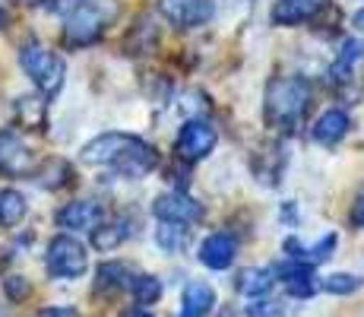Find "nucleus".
<instances>
[{
    "instance_id": "obj_26",
    "label": "nucleus",
    "mask_w": 364,
    "mask_h": 317,
    "mask_svg": "<svg viewBox=\"0 0 364 317\" xmlns=\"http://www.w3.org/2000/svg\"><path fill=\"white\" fill-rule=\"evenodd\" d=\"M250 317H279L282 314V305L279 301H257V305L247 308Z\"/></svg>"
},
{
    "instance_id": "obj_4",
    "label": "nucleus",
    "mask_w": 364,
    "mask_h": 317,
    "mask_svg": "<svg viewBox=\"0 0 364 317\" xmlns=\"http://www.w3.org/2000/svg\"><path fill=\"white\" fill-rule=\"evenodd\" d=\"M45 266L54 279H80L89 270V254L73 235H58L48 244Z\"/></svg>"
},
{
    "instance_id": "obj_17",
    "label": "nucleus",
    "mask_w": 364,
    "mask_h": 317,
    "mask_svg": "<svg viewBox=\"0 0 364 317\" xmlns=\"http://www.w3.org/2000/svg\"><path fill=\"white\" fill-rule=\"evenodd\" d=\"M130 238V219H121V222H111V225H95L92 229V248L99 251H114L117 244H124Z\"/></svg>"
},
{
    "instance_id": "obj_24",
    "label": "nucleus",
    "mask_w": 364,
    "mask_h": 317,
    "mask_svg": "<svg viewBox=\"0 0 364 317\" xmlns=\"http://www.w3.org/2000/svg\"><path fill=\"white\" fill-rule=\"evenodd\" d=\"M16 111L23 118V124H29V127H41V121H45V105L38 98H19Z\"/></svg>"
},
{
    "instance_id": "obj_1",
    "label": "nucleus",
    "mask_w": 364,
    "mask_h": 317,
    "mask_svg": "<svg viewBox=\"0 0 364 317\" xmlns=\"http://www.w3.org/2000/svg\"><path fill=\"white\" fill-rule=\"evenodd\" d=\"M51 6L64 16V41L73 48L92 45L117 16V6L111 0H54Z\"/></svg>"
},
{
    "instance_id": "obj_23",
    "label": "nucleus",
    "mask_w": 364,
    "mask_h": 317,
    "mask_svg": "<svg viewBox=\"0 0 364 317\" xmlns=\"http://www.w3.org/2000/svg\"><path fill=\"white\" fill-rule=\"evenodd\" d=\"M323 289L333 292V295H352V292L361 289V279L352 276V273H333V276L323 279Z\"/></svg>"
},
{
    "instance_id": "obj_9",
    "label": "nucleus",
    "mask_w": 364,
    "mask_h": 317,
    "mask_svg": "<svg viewBox=\"0 0 364 317\" xmlns=\"http://www.w3.org/2000/svg\"><path fill=\"white\" fill-rule=\"evenodd\" d=\"M152 209H156L159 222H171V225H193L203 219V207L193 197L184 194H162Z\"/></svg>"
},
{
    "instance_id": "obj_5",
    "label": "nucleus",
    "mask_w": 364,
    "mask_h": 317,
    "mask_svg": "<svg viewBox=\"0 0 364 317\" xmlns=\"http://www.w3.org/2000/svg\"><path fill=\"white\" fill-rule=\"evenodd\" d=\"M159 13L178 29H197L213 19V0H159Z\"/></svg>"
},
{
    "instance_id": "obj_21",
    "label": "nucleus",
    "mask_w": 364,
    "mask_h": 317,
    "mask_svg": "<svg viewBox=\"0 0 364 317\" xmlns=\"http://www.w3.org/2000/svg\"><path fill=\"white\" fill-rule=\"evenodd\" d=\"M361 58H364V45H361V41H346V48H342V58L336 61V67H333V76H336V80H348L355 61H361Z\"/></svg>"
},
{
    "instance_id": "obj_25",
    "label": "nucleus",
    "mask_w": 364,
    "mask_h": 317,
    "mask_svg": "<svg viewBox=\"0 0 364 317\" xmlns=\"http://www.w3.org/2000/svg\"><path fill=\"white\" fill-rule=\"evenodd\" d=\"M4 292L10 295L13 301H23L26 295H29V283H26L23 276H10V279H6V283H4Z\"/></svg>"
},
{
    "instance_id": "obj_31",
    "label": "nucleus",
    "mask_w": 364,
    "mask_h": 317,
    "mask_svg": "<svg viewBox=\"0 0 364 317\" xmlns=\"http://www.w3.org/2000/svg\"><path fill=\"white\" fill-rule=\"evenodd\" d=\"M26 4H38V0H26Z\"/></svg>"
},
{
    "instance_id": "obj_2",
    "label": "nucleus",
    "mask_w": 364,
    "mask_h": 317,
    "mask_svg": "<svg viewBox=\"0 0 364 317\" xmlns=\"http://www.w3.org/2000/svg\"><path fill=\"white\" fill-rule=\"evenodd\" d=\"M311 105V83L304 76H276L266 86V121L276 130H295Z\"/></svg>"
},
{
    "instance_id": "obj_6",
    "label": "nucleus",
    "mask_w": 364,
    "mask_h": 317,
    "mask_svg": "<svg viewBox=\"0 0 364 317\" xmlns=\"http://www.w3.org/2000/svg\"><path fill=\"white\" fill-rule=\"evenodd\" d=\"M35 156L16 130H0V175H32Z\"/></svg>"
},
{
    "instance_id": "obj_7",
    "label": "nucleus",
    "mask_w": 364,
    "mask_h": 317,
    "mask_svg": "<svg viewBox=\"0 0 364 317\" xmlns=\"http://www.w3.org/2000/svg\"><path fill=\"white\" fill-rule=\"evenodd\" d=\"M215 130L209 127L206 121H187L178 133V152L184 156L187 162H197V159H206L209 152L215 150Z\"/></svg>"
},
{
    "instance_id": "obj_29",
    "label": "nucleus",
    "mask_w": 364,
    "mask_h": 317,
    "mask_svg": "<svg viewBox=\"0 0 364 317\" xmlns=\"http://www.w3.org/2000/svg\"><path fill=\"white\" fill-rule=\"evenodd\" d=\"M352 26H355L358 32H364V10H358V13L352 16Z\"/></svg>"
},
{
    "instance_id": "obj_20",
    "label": "nucleus",
    "mask_w": 364,
    "mask_h": 317,
    "mask_svg": "<svg viewBox=\"0 0 364 317\" xmlns=\"http://www.w3.org/2000/svg\"><path fill=\"white\" fill-rule=\"evenodd\" d=\"M127 283V266L124 264H102L95 273V289L99 292H117Z\"/></svg>"
},
{
    "instance_id": "obj_13",
    "label": "nucleus",
    "mask_w": 364,
    "mask_h": 317,
    "mask_svg": "<svg viewBox=\"0 0 364 317\" xmlns=\"http://www.w3.org/2000/svg\"><path fill=\"white\" fill-rule=\"evenodd\" d=\"M323 0H276L272 6V23L276 26H301L311 23L320 13Z\"/></svg>"
},
{
    "instance_id": "obj_14",
    "label": "nucleus",
    "mask_w": 364,
    "mask_h": 317,
    "mask_svg": "<svg viewBox=\"0 0 364 317\" xmlns=\"http://www.w3.org/2000/svg\"><path fill=\"white\" fill-rule=\"evenodd\" d=\"M215 308V292L209 283L193 279L184 289V301H181V317H209Z\"/></svg>"
},
{
    "instance_id": "obj_12",
    "label": "nucleus",
    "mask_w": 364,
    "mask_h": 317,
    "mask_svg": "<svg viewBox=\"0 0 364 317\" xmlns=\"http://www.w3.org/2000/svg\"><path fill=\"white\" fill-rule=\"evenodd\" d=\"M105 209L95 200H73L58 213V225L70 232H92L102 222Z\"/></svg>"
},
{
    "instance_id": "obj_30",
    "label": "nucleus",
    "mask_w": 364,
    "mask_h": 317,
    "mask_svg": "<svg viewBox=\"0 0 364 317\" xmlns=\"http://www.w3.org/2000/svg\"><path fill=\"white\" fill-rule=\"evenodd\" d=\"M124 317H152L149 311H143V308H133V311H127Z\"/></svg>"
},
{
    "instance_id": "obj_8",
    "label": "nucleus",
    "mask_w": 364,
    "mask_h": 317,
    "mask_svg": "<svg viewBox=\"0 0 364 317\" xmlns=\"http://www.w3.org/2000/svg\"><path fill=\"white\" fill-rule=\"evenodd\" d=\"M156 165H159V152L152 150L149 143H143L139 137L111 162V168H114L117 175H124V178H146Z\"/></svg>"
},
{
    "instance_id": "obj_11",
    "label": "nucleus",
    "mask_w": 364,
    "mask_h": 317,
    "mask_svg": "<svg viewBox=\"0 0 364 317\" xmlns=\"http://www.w3.org/2000/svg\"><path fill=\"white\" fill-rule=\"evenodd\" d=\"M237 257V241L228 232H213L206 241L200 244V264L209 270H228Z\"/></svg>"
},
{
    "instance_id": "obj_22",
    "label": "nucleus",
    "mask_w": 364,
    "mask_h": 317,
    "mask_svg": "<svg viewBox=\"0 0 364 317\" xmlns=\"http://www.w3.org/2000/svg\"><path fill=\"white\" fill-rule=\"evenodd\" d=\"M156 241H159V248L168 251V254L181 251L184 248V229H181V225H171V222H162L156 229Z\"/></svg>"
},
{
    "instance_id": "obj_28",
    "label": "nucleus",
    "mask_w": 364,
    "mask_h": 317,
    "mask_svg": "<svg viewBox=\"0 0 364 317\" xmlns=\"http://www.w3.org/2000/svg\"><path fill=\"white\" fill-rule=\"evenodd\" d=\"M355 225H361L364 229V194L358 197V203H355Z\"/></svg>"
},
{
    "instance_id": "obj_19",
    "label": "nucleus",
    "mask_w": 364,
    "mask_h": 317,
    "mask_svg": "<svg viewBox=\"0 0 364 317\" xmlns=\"http://www.w3.org/2000/svg\"><path fill=\"white\" fill-rule=\"evenodd\" d=\"M130 292L133 298H136V305H156L159 298H162V283H159L156 276H133L130 279Z\"/></svg>"
},
{
    "instance_id": "obj_15",
    "label": "nucleus",
    "mask_w": 364,
    "mask_h": 317,
    "mask_svg": "<svg viewBox=\"0 0 364 317\" xmlns=\"http://www.w3.org/2000/svg\"><path fill=\"white\" fill-rule=\"evenodd\" d=\"M348 124H352V121H348L346 111H339V108L323 111V115H320V121L314 124V140H317V143H323V146L339 143V140L348 133Z\"/></svg>"
},
{
    "instance_id": "obj_18",
    "label": "nucleus",
    "mask_w": 364,
    "mask_h": 317,
    "mask_svg": "<svg viewBox=\"0 0 364 317\" xmlns=\"http://www.w3.org/2000/svg\"><path fill=\"white\" fill-rule=\"evenodd\" d=\"M26 197L16 194V190L10 187H0V225L4 229H13V225H19L26 219Z\"/></svg>"
},
{
    "instance_id": "obj_16",
    "label": "nucleus",
    "mask_w": 364,
    "mask_h": 317,
    "mask_svg": "<svg viewBox=\"0 0 364 317\" xmlns=\"http://www.w3.org/2000/svg\"><path fill=\"white\" fill-rule=\"evenodd\" d=\"M276 283V273L266 270V266H250V270H244L241 276H237V292L241 295H250V298H260L266 295Z\"/></svg>"
},
{
    "instance_id": "obj_27",
    "label": "nucleus",
    "mask_w": 364,
    "mask_h": 317,
    "mask_svg": "<svg viewBox=\"0 0 364 317\" xmlns=\"http://www.w3.org/2000/svg\"><path fill=\"white\" fill-rule=\"evenodd\" d=\"M38 317H80V314H76V308L58 305V308H45V311H38Z\"/></svg>"
},
{
    "instance_id": "obj_3",
    "label": "nucleus",
    "mask_w": 364,
    "mask_h": 317,
    "mask_svg": "<svg viewBox=\"0 0 364 317\" xmlns=\"http://www.w3.org/2000/svg\"><path fill=\"white\" fill-rule=\"evenodd\" d=\"M19 63H23L26 76H29L45 95H54L64 86V61L48 51L45 45H38V41H29V45L19 51Z\"/></svg>"
},
{
    "instance_id": "obj_10",
    "label": "nucleus",
    "mask_w": 364,
    "mask_h": 317,
    "mask_svg": "<svg viewBox=\"0 0 364 317\" xmlns=\"http://www.w3.org/2000/svg\"><path fill=\"white\" fill-rule=\"evenodd\" d=\"M133 140H136L133 133H102V137H95L92 143L82 146L80 159L86 162V165H111Z\"/></svg>"
}]
</instances>
